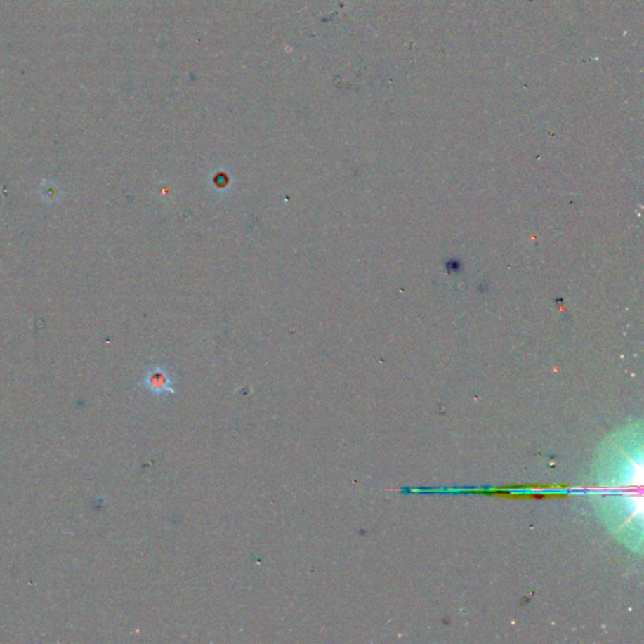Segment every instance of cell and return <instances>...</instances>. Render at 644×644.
I'll return each instance as SVG.
<instances>
[{
    "label": "cell",
    "instance_id": "1",
    "mask_svg": "<svg viewBox=\"0 0 644 644\" xmlns=\"http://www.w3.org/2000/svg\"><path fill=\"white\" fill-rule=\"evenodd\" d=\"M146 386L150 389L151 392L157 394H166V393H174L173 389V383L169 374L164 370H154L151 372L147 378H146Z\"/></svg>",
    "mask_w": 644,
    "mask_h": 644
}]
</instances>
